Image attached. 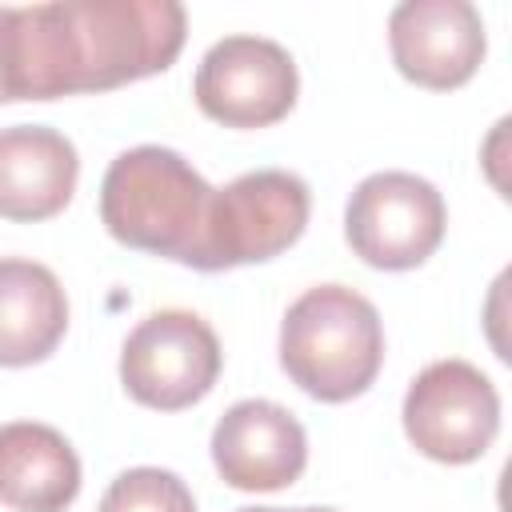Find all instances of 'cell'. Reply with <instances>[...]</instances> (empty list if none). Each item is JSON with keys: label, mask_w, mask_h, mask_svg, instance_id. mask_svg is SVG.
Returning <instances> with one entry per match:
<instances>
[{"label": "cell", "mask_w": 512, "mask_h": 512, "mask_svg": "<svg viewBox=\"0 0 512 512\" xmlns=\"http://www.w3.org/2000/svg\"><path fill=\"white\" fill-rule=\"evenodd\" d=\"M188 36L176 0H56L0 8V104L108 92L172 68Z\"/></svg>", "instance_id": "1"}, {"label": "cell", "mask_w": 512, "mask_h": 512, "mask_svg": "<svg viewBox=\"0 0 512 512\" xmlns=\"http://www.w3.org/2000/svg\"><path fill=\"white\" fill-rule=\"evenodd\" d=\"M212 188L164 144L120 152L100 180V220L112 240L196 268Z\"/></svg>", "instance_id": "2"}, {"label": "cell", "mask_w": 512, "mask_h": 512, "mask_svg": "<svg viewBox=\"0 0 512 512\" xmlns=\"http://www.w3.org/2000/svg\"><path fill=\"white\" fill-rule=\"evenodd\" d=\"M384 364V328L368 296L344 284H316L296 296L280 324V368L324 404H344L372 388Z\"/></svg>", "instance_id": "3"}, {"label": "cell", "mask_w": 512, "mask_h": 512, "mask_svg": "<svg viewBox=\"0 0 512 512\" xmlns=\"http://www.w3.org/2000/svg\"><path fill=\"white\" fill-rule=\"evenodd\" d=\"M308 212V184L284 168H256L212 188L196 272H224L288 252L304 236Z\"/></svg>", "instance_id": "4"}, {"label": "cell", "mask_w": 512, "mask_h": 512, "mask_svg": "<svg viewBox=\"0 0 512 512\" xmlns=\"http://www.w3.org/2000/svg\"><path fill=\"white\" fill-rule=\"evenodd\" d=\"M220 364V340L204 316L160 308L128 332L120 348V384L144 408L180 412L212 392Z\"/></svg>", "instance_id": "5"}, {"label": "cell", "mask_w": 512, "mask_h": 512, "mask_svg": "<svg viewBox=\"0 0 512 512\" xmlns=\"http://www.w3.org/2000/svg\"><path fill=\"white\" fill-rule=\"evenodd\" d=\"M444 228V196L416 172H372L356 184L344 208V236L352 252L384 272L420 268L440 248Z\"/></svg>", "instance_id": "6"}, {"label": "cell", "mask_w": 512, "mask_h": 512, "mask_svg": "<svg viewBox=\"0 0 512 512\" xmlns=\"http://www.w3.org/2000/svg\"><path fill=\"white\" fill-rule=\"evenodd\" d=\"M404 432L436 464L480 460L500 432V392L468 360H432L404 392Z\"/></svg>", "instance_id": "7"}, {"label": "cell", "mask_w": 512, "mask_h": 512, "mask_svg": "<svg viewBox=\"0 0 512 512\" xmlns=\"http://www.w3.org/2000/svg\"><path fill=\"white\" fill-rule=\"evenodd\" d=\"M300 76L284 44L268 36H224L196 68L192 96L224 128H268L296 104Z\"/></svg>", "instance_id": "8"}, {"label": "cell", "mask_w": 512, "mask_h": 512, "mask_svg": "<svg viewBox=\"0 0 512 512\" xmlns=\"http://www.w3.org/2000/svg\"><path fill=\"white\" fill-rule=\"evenodd\" d=\"M388 48L404 80L448 92L476 76L488 36L468 0H404L388 16Z\"/></svg>", "instance_id": "9"}, {"label": "cell", "mask_w": 512, "mask_h": 512, "mask_svg": "<svg viewBox=\"0 0 512 512\" xmlns=\"http://www.w3.org/2000/svg\"><path fill=\"white\" fill-rule=\"evenodd\" d=\"M212 464L236 492H280L308 464L304 424L276 400H236L212 428Z\"/></svg>", "instance_id": "10"}, {"label": "cell", "mask_w": 512, "mask_h": 512, "mask_svg": "<svg viewBox=\"0 0 512 512\" xmlns=\"http://www.w3.org/2000/svg\"><path fill=\"white\" fill-rule=\"evenodd\" d=\"M80 156L76 144L48 124L0 128V216L4 220H48L64 212L76 192Z\"/></svg>", "instance_id": "11"}, {"label": "cell", "mask_w": 512, "mask_h": 512, "mask_svg": "<svg viewBox=\"0 0 512 512\" xmlns=\"http://www.w3.org/2000/svg\"><path fill=\"white\" fill-rule=\"evenodd\" d=\"M80 492V456L52 424H0V504L12 512H64Z\"/></svg>", "instance_id": "12"}, {"label": "cell", "mask_w": 512, "mask_h": 512, "mask_svg": "<svg viewBox=\"0 0 512 512\" xmlns=\"http://www.w3.org/2000/svg\"><path fill=\"white\" fill-rule=\"evenodd\" d=\"M68 332V296L52 268L0 256V368L40 364Z\"/></svg>", "instance_id": "13"}, {"label": "cell", "mask_w": 512, "mask_h": 512, "mask_svg": "<svg viewBox=\"0 0 512 512\" xmlns=\"http://www.w3.org/2000/svg\"><path fill=\"white\" fill-rule=\"evenodd\" d=\"M96 512H196V500L168 468H128L104 488Z\"/></svg>", "instance_id": "14"}, {"label": "cell", "mask_w": 512, "mask_h": 512, "mask_svg": "<svg viewBox=\"0 0 512 512\" xmlns=\"http://www.w3.org/2000/svg\"><path fill=\"white\" fill-rule=\"evenodd\" d=\"M236 512H296V508H236Z\"/></svg>", "instance_id": "15"}, {"label": "cell", "mask_w": 512, "mask_h": 512, "mask_svg": "<svg viewBox=\"0 0 512 512\" xmlns=\"http://www.w3.org/2000/svg\"><path fill=\"white\" fill-rule=\"evenodd\" d=\"M296 512H336V508H296Z\"/></svg>", "instance_id": "16"}]
</instances>
